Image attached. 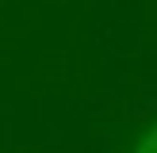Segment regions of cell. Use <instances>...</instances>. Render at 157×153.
<instances>
[{
  "label": "cell",
  "instance_id": "cell-1",
  "mask_svg": "<svg viewBox=\"0 0 157 153\" xmlns=\"http://www.w3.org/2000/svg\"><path fill=\"white\" fill-rule=\"evenodd\" d=\"M134 153H157V126H150L142 134V142L134 145Z\"/></svg>",
  "mask_w": 157,
  "mask_h": 153
}]
</instances>
